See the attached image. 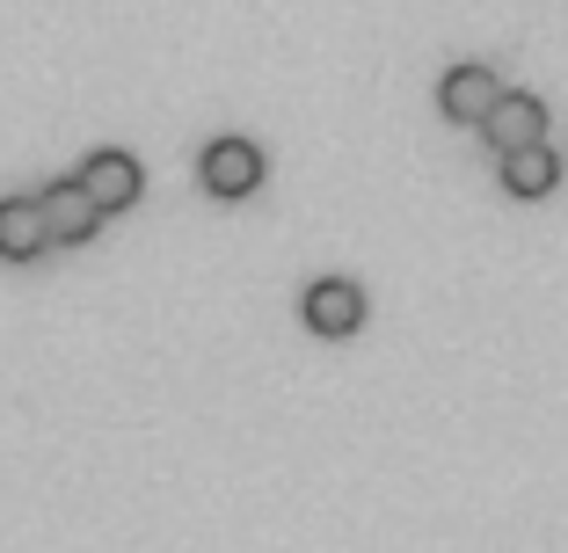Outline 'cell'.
<instances>
[{"label": "cell", "mask_w": 568, "mask_h": 553, "mask_svg": "<svg viewBox=\"0 0 568 553\" xmlns=\"http://www.w3.org/2000/svg\"><path fill=\"white\" fill-rule=\"evenodd\" d=\"M51 248L44 204L37 197H0V263H37Z\"/></svg>", "instance_id": "8992f818"}, {"label": "cell", "mask_w": 568, "mask_h": 553, "mask_svg": "<svg viewBox=\"0 0 568 553\" xmlns=\"http://www.w3.org/2000/svg\"><path fill=\"white\" fill-rule=\"evenodd\" d=\"M481 132H488L496 153L539 146V139H547V102H539V95H496V110L481 117Z\"/></svg>", "instance_id": "5b68a950"}, {"label": "cell", "mask_w": 568, "mask_h": 553, "mask_svg": "<svg viewBox=\"0 0 568 553\" xmlns=\"http://www.w3.org/2000/svg\"><path fill=\"white\" fill-rule=\"evenodd\" d=\"M503 190H510V197H554V190H561V161H554L547 139L503 153Z\"/></svg>", "instance_id": "ba28073f"}, {"label": "cell", "mask_w": 568, "mask_h": 553, "mask_svg": "<svg viewBox=\"0 0 568 553\" xmlns=\"http://www.w3.org/2000/svg\"><path fill=\"white\" fill-rule=\"evenodd\" d=\"M300 314H306V328H314V336L343 342V336H357V320H365V291H357L351 277H321V285H306Z\"/></svg>", "instance_id": "3957f363"}, {"label": "cell", "mask_w": 568, "mask_h": 553, "mask_svg": "<svg viewBox=\"0 0 568 553\" xmlns=\"http://www.w3.org/2000/svg\"><path fill=\"white\" fill-rule=\"evenodd\" d=\"M81 190L102 204V218H110V212H132V204H139L146 175H139V161L124 146H102V153H88V161H81Z\"/></svg>", "instance_id": "7a4b0ae2"}, {"label": "cell", "mask_w": 568, "mask_h": 553, "mask_svg": "<svg viewBox=\"0 0 568 553\" xmlns=\"http://www.w3.org/2000/svg\"><path fill=\"white\" fill-rule=\"evenodd\" d=\"M496 95H503V81L488 66H452L445 88H437V110H445L452 124H481L488 110H496Z\"/></svg>", "instance_id": "52a82bcc"}, {"label": "cell", "mask_w": 568, "mask_h": 553, "mask_svg": "<svg viewBox=\"0 0 568 553\" xmlns=\"http://www.w3.org/2000/svg\"><path fill=\"white\" fill-rule=\"evenodd\" d=\"M37 204H44V226H51V240H59V248H81V240H95L102 204L81 190V175H73V183H51Z\"/></svg>", "instance_id": "277c9868"}, {"label": "cell", "mask_w": 568, "mask_h": 553, "mask_svg": "<svg viewBox=\"0 0 568 553\" xmlns=\"http://www.w3.org/2000/svg\"><path fill=\"white\" fill-rule=\"evenodd\" d=\"M197 175L212 197H248V190H263V146L255 139H212L197 153Z\"/></svg>", "instance_id": "6da1fadb"}]
</instances>
